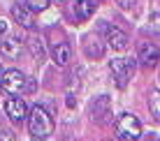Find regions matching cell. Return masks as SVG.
<instances>
[{"mask_svg": "<svg viewBox=\"0 0 160 141\" xmlns=\"http://www.w3.org/2000/svg\"><path fill=\"white\" fill-rule=\"evenodd\" d=\"M158 49L153 46V44H142L139 46V56H137V60H139L142 67H146V69H151V67H156L158 65Z\"/></svg>", "mask_w": 160, "mask_h": 141, "instance_id": "30bf717a", "label": "cell"}, {"mask_svg": "<svg viewBox=\"0 0 160 141\" xmlns=\"http://www.w3.org/2000/svg\"><path fill=\"white\" fill-rule=\"evenodd\" d=\"M51 56H53V63L60 65V67H65L70 60H72V49H70L68 42H58V44H53V51H51Z\"/></svg>", "mask_w": 160, "mask_h": 141, "instance_id": "8fae6325", "label": "cell"}, {"mask_svg": "<svg viewBox=\"0 0 160 141\" xmlns=\"http://www.w3.org/2000/svg\"><path fill=\"white\" fill-rule=\"evenodd\" d=\"M0 141H14V134L12 132H0Z\"/></svg>", "mask_w": 160, "mask_h": 141, "instance_id": "ac0fdd59", "label": "cell"}, {"mask_svg": "<svg viewBox=\"0 0 160 141\" xmlns=\"http://www.w3.org/2000/svg\"><path fill=\"white\" fill-rule=\"evenodd\" d=\"M28 129L35 139H47L53 132V118L44 106H32L28 113Z\"/></svg>", "mask_w": 160, "mask_h": 141, "instance_id": "6da1fadb", "label": "cell"}, {"mask_svg": "<svg viewBox=\"0 0 160 141\" xmlns=\"http://www.w3.org/2000/svg\"><path fill=\"white\" fill-rule=\"evenodd\" d=\"M116 2L121 5V7H130V5L135 2V0H116Z\"/></svg>", "mask_w": 160, "mask_h": 141, "instance_id": "d6986e66", "label": "cell"}, {"mask_svg": "<svg viewBox=\"0 0 160 141\" xmlns=\"http://www.w3.org/2000/svg\"><path fill=\"white\" fill-rule=\"evenodd\" d=\"M21 51H23V40L19 35H7L0 42V53L7 58H19Z\"/></svg>", "mask_w": 160, "mask_h": 141, "instance_id": "ba28073f", "label": "cell"}, {"mask_svg": "<svg viewBox=\"0 0 160 141\" xmlns=\"http://www.w3.org/2000/svg\"><path fill=\"white\" fill-rule=\"evenodd\" d=\"M109 69H112L114 83L118 88H125L128 79H132V74H135V60H130V58H116V60H112V67Z\"/></svg>", "mask_w": 160, "mask_h": 141, "instance_id": "3957f363", "label": "cell"}, {"mask_svg": "<svg viewBox=\"0 0 160 141\" xmlns=\"http://www.w3.org/2000/svg\"><path fill=\"white\" fill-rule=\"evenodd\" d=\"M93 12H95V2L93 0H74V14H77L79 21L91 19Z\"/></svg>", "mask_w": 160, "mask_h": 141, "instance_id": "7c38bea8", "label": "cell"}, {"mask_svg": "<svg viewBox=\"0 0 160 141\" xmlns=\"http://www.w3.org/2000/svg\"><path fill=\"white\" fill-rule=\"evenodd\" d=\"M109 111H112V102H109V97L107 95H100L95 102H93V106H91V118L102 125L104 116H109Z\"/></svg>", "mask_w": 160, "mask_h": 141, "instance_id": "9c48e42d", "label": "cell"}, {"mask_svg": "<svg viewBox=\"0 0 160 141\" xmlns=\"http://www.w3.org/2000/svg\"><path fill=\"white\" fill-rule=\"evenodd\" d=\"M5 113L9 116V120L12 123H23L26 118H28V106H26V102L21 100V97H9L7 102H5Z\"/></svg>", "mask_w": 160, "mask_h": 141, "instance_id": "5b68a950", "label": "cell"}, {"mask_svg": "<svg viewBox=\"0 0 160 141\" xmlns=\"http://www.w3.org/2000/svg\"><path fill=\"white\" fill-rule=\"evenodd\" d=\"M148 32L160 37V14H151L148 16Z\"/></svg>", "mask_w": 160, "mask_h": 141, "instance_id": "2e32d148", "label": "cell"}, {"mask_svg": "<svg viewBox=\"0 0 160 141\" xmlns=\"http://www.w3.org/2000/svg\"><path fill=\"white\" fill-rule=\"evenodd\" d=\"M104 141H109V139H104Z\"/></svg>", "mask_w": 160, "mask_h": 141, "instance_id": "603a6c76", "label": "cell"}, {"mask_svg": "<svg viewBox=\"0 0 160 141\" xmlns=\"http://www.w3.org/2000/svg\"><path fill=\"white\" fill-rule=\"evenodd\" d=\"M26 7H30L32 12H44L49 7V0H23Z\"/></svg>", "mask_w": 160, "mask_h": 141, "instance_id": "9a60e30c", "label": "cell"}, {"mask_svg": "<svg viewBox=\"0 0 160 141\" xmlns=\"http://www.w3.org/2000/svg\"><path fill=\"white\" fill-rule=\"evenodd\" d=\"M2 90L9 95H19L23 93V90H28V77H26L23 72H19V69H7V72L2 74Z\"/></svg>", "mask_w": 160, "mask_h": 141, "instance_id": "277c9868", "label": "cell"}, {"mask_svg": "<svg viewBox=\"0 0 160 141\" xmlns=\"http://www.w3.org/2000/svg\"><path fill=\"white\" fill-rule=\"evenodd\" d=\"M30 46H32V53H35V58L40 60V58H42V42L37 40V37H32V40H30Z\"/></svg>", "mask_w": 160, "mask_h": 141, "instance_id": "e0dca14e", "label": "cell"}, {"mask_svg": "<svg viewBox=\"0 0 160 141\" xmlns=\"http://www.w3.org/2000/svg\"><path fill=\"white\" fill-rule=\"evenodd\" d=\"M5 32H7V23H5L2 19H0V35H5Z\"/></svg>", "mask_w": 160, "mask_h": 141, "instance_id": "ffe728a7", "label": "cell"}, {"mask_svg": "<svg viewBox=\"0 0 160 141\" xmlns=\"http://www.w3.org/2000/svg\"><path fill=\"white\" fill-rule=\"evenodd\" d=\"M104 40H107V44L114 49V51H125L128 49V35H125L121 28H104Z\"/></svg>", "mask_w": 160, "mask_h": 141, "instance_id": "8992f818", "label": "cell"}, {"mask_svg": "<svg viewBox=\"0 0 160 141\" xmlns=\"http://www.w3.org/2000/svg\"><path fill=\"white\" fill-rule=\"evenodd\" d=\"M32 141H44V139H32Z\"/></svg>", "mask_w": 160, "mask_h": 141, "instance_id": "7402d4cb", "label": "cell"}, {"mask_svg": "<svg viewBox=\"0 0 160 141\" xmlns=\"http://www.w3.org/2000/svg\"><path fill=\"white\" fill-rule=\"evenodd\" d=\"M2 74H5V72H2V67H0V83H2Z\"/></svg>", "mask_w": 160, "mask_h": 141, "instance_id": "44dd1931", "label": "cell"}, {"mask_svg": "<svg viewBox=\"0 0 160 141\" xmlns=\"http://www.w3.org/2000/svg\"><path fill=\"white\" fill-rule=\"evenodd\" d=\"M114 132H116L118 141H139L142 137V125L137 120V116L132 113H121L114 123Z\"/></svg>", "mask_w": 160, "mask_h": 141, "instance_id": "7a4b0ae2", "label": "cell"}, {"mask_svg": "<svg viewBox=\"0 0 160 141\" xmlns=\"http://www.w3.org/2000/svg\"><path fill=\"white\" fill-rule=\"evenodd\" d=\"M84 51H86L88 58H100L104 49H102V44H100V42H98L93 35H88L86 40H84Z\"/></svg>", "mask_w": 160, "mask_h": 141, "instance_id": "4fadbf2b", "label": "cell"}, {"mask_svg": "<svg viewBox=\"0 0 160 141\" xmlns=\"http://www.w3.org/2000/svg\"><path fill=\"white\" fill-rule=\"evenodd\" d=\"M148 109H151L153 118L160 123V90H151V95H148Z\"/></svg>", "mask_w": 160, "mask_h": 141, "instance_id": "5bb4252c", "label": "cell"}, {"mask_svg": "<svg viewBox=\"0 0 160 141\" xmlns=\"http://www.w3.org/2000/svg\"><path fill=\"white\" fill-rule=\"evenodd\" d=\"M12 16H14V21L21 26V28H28V30L35 28V12H32L30 7H26V5L16 2L12 7Z\"/></svg>", "mask_w": 160, "mask_h": 141, "instance_id": "52a82bcc", "label": "cell"}]
</instances>
